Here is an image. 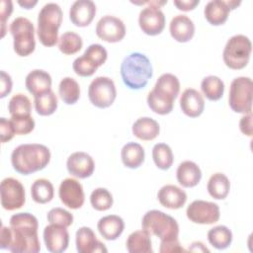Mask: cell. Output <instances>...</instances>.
<instances>
[{
    "instance_id": "6da1fadb",
    "label": "cell",
    "mask_w": 253,
    "mask_h": 253,
    "mask_svg": "<svg viewBox=\"0 0 253 253\" xmlns=\"http://www.w3.org/2000/svg\"><path fill=\"white\" fill-rule=\"evenodd\" d=\"M12 239L8 250L15 253H38L41 243L38 235L39 222L29 212L15 213L10 217Z\"/></svg>"
},
{
    "instance_id": "7a4b0ae2",
    "label": "cell",
    "mask_w": 253,
    "mask_h": 253,
    "mask_svg": "<svg viewBox=\"0 0 253 253\" xmlns=\"http://www.w3.org/2000/svg\"><path fill=\"white\" fill-rule=\"evenodd\" d=\"M49 149L40 143L21 144L11 154V163L14 170L22 175L42 170L49 163Z\"/></svg>"
},
{
    "instance_id": "3957f363",
    "label": "cell",
    "mask_w": 253,
    "mask_h": 253,
    "mask_svg": "<svg viewBox=\"0 0 253 253\" xmlns=\"http://www.w3.org/2000/svg\"><path fill=\"white\" fill-rule=\"evenodd\" d=\"M153 69L148 57L141 52H131L121 64V76L126 87L132 90L144 88L152 77Z\"/></svg>"
},
{
    "instance_id": "277c9868",
    "label": "cell",
    "mask_w": 253,
    "mask_h": 253,
    "mask_svg": "<svg viewBox=\"0 0 253 253\" xmlns=\"http://www.w3.org/2000/svg\"><path fill=\"white\" fill-rule=\"evenodd\" d=\"M62 10L56 3H46L38 15L37 34L41 43L53 46L58 42V29L62 23Z\"/></svg>"
},
{
    "instance_id": "5b68a950",
    "label": "cell",
    "mask_w": 253,
    "mask_h": 253,
    "mask_svg": "<svg viewBox=\"0 0 253 253\" xmlns=\"http://www.w3.org/2000/svg\"><path fill=\"white\" fill-rule=\"evenodd\" d=\"M141 227L160 240L178 238L179 235V224L176 219L158 210L148 211L143 215Z\"/></svg>"
},
{
    "instance_id": "8992f818",
    "label": "cell",
    "mask_w": 253,
    "mask_h": 253,
    "mask_svg": "<svg viewBox=\"0 0 253 253\" xmlns=\"http://www.w3.org/2000/svg\"><path fill=\"white\" fill-rule=\"evenodd\" d=\"M251 51L252 43L249 38L244 35H234L227 41L222 58L228 68L239 70L248 64Z\"/></svg>"
},
{
    "instance_id": "52a82bcc",
    "label": "cell",
    "mask_w": 253,
    "mask_h": 253,
    "mask_svg": "<svg viewBox=\"0 0 253 253\" xmlns=\"http://www.w3.org/2000/svg\"><path fill=\"white\" fill-rule=\"evenodd\" d=\"M13 37L15 52L20 56H28L34 52L36 47L34 24L25 17H17L9 27Z\"/></svg>"
},
{
    "instance_id": "ba28073f",
    "label": "cell",
    "mask_w": 253,
    "mask_h": 253,
    "mask_svg": "<svg viewBox=\"0 0 253 253\" xmlns=\"http://www.w3.org/2000/svg\"><path fill=\"white\" fill-rule=\"evenodd\" d=\"M253 83L250 77L239 76L232 80L229 88L228 104L231 110L240 114L252 113Z\"/></svg>"
},
{
    "instance_id": "9c48e42d",
    "label": "cell",
    "mask_w": 253,
    "mask_h": 253,
    "mask_svg": "<svg viewBox=\"0 0 253 253\" xmlns=\"http://www.w3.org/2000/svg\"><path fill=\"white\" fill-rule=\"evenodd\" d=\"M166 3L167 1L146 2L148 6L144 7L138 16V25L144 34L156 36L162 33L165 28V16L160 7Z\"/></svg>"
},
{
    "instance_id": "30bf717a",
    "label": "cell",
    "mask_w": 253,
    "mask_h": 253,
    "mask_svg": "<svg viewBox=\"0 0 253 253\" xmlns=\"http://www.w3.org/2000/svg\"><path fill=\"white\" fill-rule=\"evenodd\" d=\"M88 97L90 102L97 108L105 109L110 107L117 97L114 81L107 76L96 77L89 85Z\"/></svg>"
},
{
    "instance_id": "8fae6325",
    "label": "cell",
    "mask_w": 253,
    "mask_h": 253,
    "mask_svg": "<svg viewBox=\"0 0 253 253\" xmlns=\"http://www.w3.org/2000/svg\"><path fill=\"white\" fill-rule=\"evenodd\" d=\"M1 206L6 211L21 209L26 203L25 188L22 183L12 177L2 180L0 186Z\"/></svg>"
},
{
    "instance_id": "7c38bea8",
    "label": "cell",
    "mask_w": 253,
    "mask_h": 253,
    "mask_svg": "<svg viewBox=\"0 0 253 253\" xmlns=\"http://www.w3.org/2000/svg\"><path fill=\"white\" fill-rule=\"evenodd\" d=\"M187 217L194 223L212 224L219 219V207L215 203L196 200L186 210Z\"/></svg>"
},
{
    "instance_id": "4fadbf2b",
    "label": "cell",
    "mask_w": 253,
    "mask_h": 253,
    "mask_svg": "<svg viewBox=\"0 0 253 253\" xmlns=\"http://www.w3.org/2000/svg\"><path fill=\"white\" fill-rule=\"evenodd\" d=\"M96 34L101 40L107 42H118L126 36V26L121 19L106 15L98 21Z\"/></svg>"
},
{
    "instance_id": "5bb4252c",
    "label": "cell",
    "mask_w": 253,
    "mask_h": 253,
    "mask_svg": "<svg viewBox=\"0 0 253 253\" xmlns=\"http://www.w3.org/2000/svg\"><path fill=\"white\" fill-rule=\"evenodd\" d=\"M58 196L61 203L71 210L80 209L85 201L82 185L73 178H65L61 181Z\"/></svg>"
},
{
    "instance_id": "9a60e30c",
    "label": "cell",
    "mask_w": 253,
    "mask_h": 253,
    "mask_svg": "<svg viewBox=\"0 0 253 253\" xmlns=\"http://www.w3.org/2000/svg\"><path fill=\"white\" fill-rule=\"evenodd\" d=\"M67 227L49 223L43 229L42 236L47 251L51 253L64 252L69 244V233Z\"/></svg>"
},
{
    "instance_id": "2e32d148",
    "label": "cell",
    "mask_w": 253,
    "mask_h": 253,
    "mask_svg": "<svg viewBox=\"0 0 253 253\" xmlns=\"http://www.w3.org/2000/svg\"><path fill=\"white\" fill-rule=\"evenodd\" d=\"M66 167L69 174L72 176L79 179H85L93 174L95 162L88 153L76 151L67 158Z\"/></svg>"
},
{
    "instance_id": "e0dca14e",
    "label": "cell",
    "mask_w": 253,
    "mask_h": 253,
    "mask_svg": "<svg viewBox=\"0 0 253 253\" xmlns=\"http://www.w3.org/2000/svg\"><path fill=\"white\" fill-rule=\"evenodd\" d=\"M96 15V5L91 0H77L69 10V19L77 27H87Z\"/></svg>"
},
{
    "instance_id": "ac0fdd59",
    "label": "cell",
    "mask_w": 253,
    "mask_h": 253,
    "mask_svg": "<svg viewBox=\"0 0 253 253\" xmlns=\"http://www.w3.org/2000/svg\"><path fill=\"white\" fill-rule=\"evenodd\" d=\"M76 250L79 253H99L107 252L104 243L97 239L93 229L88 226H82L76 231L75 236Z\"/></svg>"
},
{
    "instance_id": "d6986e66",
    "label": "cell",
    "mask_w": 253,
    "mask_h": 253,
    "mask_svg": "<svg viewBox=\"0 0 253 253\" xmlns=\"http://www.w3.org/2000/svg\"><path fill=\"white\" fill-rule=\"evenodd\" d=\"M180 108L182 112L190 118H197L201 116L205 109V100L203 95L193 88L184 90L180 97Z\"/></svg>"
},
{
    "instance_id": "ffe728a7",
    "label": "cell",
    "mask_w": 253,
    "mask_h": 253,
    "mask_svg": "<svg viewBox=\"0 0 253 253\" xmlns=\"http://www.w3.org/2000/svg\"><path fill=\"white\" fill-rule=\"evenodd\" d=\"M157 199L163 207L171 210H178L187 202V194L178 186L169 184L160 188L157 194Z\"/></svg>"
},
{
    "instance_id": "44dd1931",
    "label": "cell",
    "mask_w": 253,
    "mask_h": 253,
    "mask_svg": "<svg viewBox=\"0 0 253 253\" xmlns=\"http://www.w3.org/2000/svg\"><path fill=\"white\" fill-rule=\"evenodd\" d=\"M169 31L171 37L179 42H187L194 37L195 24L186 15H177L172 18Z\"/></svg>"
},
{
    "instance_id": "7402d4cb",
    "label": "cell",
    "mask_w": 253,
    "mask_h": 253,
    "mask_svg": "<svg viewBox=\"0 0 253 253\" xmlns=\"http://www.w3.org/2000/svg\"><path fill=\"white\" fill-rule=\"evenodd\" d=\"M98 231L106 240H116L125 229L124 219L116 214H109L99 219L97 223Z\"/></svg>"
},
{
    "instance_id": "603a6c76",
    "label": "cell",
    "mask_w": 253,
    "mask_h": 253,
    "mask_svg": "<svg viewBox=\"0 0 253 253\" xmlns=\"http://www.w3.org/2000/svg\"><path fill=\"white\" fill-rule=\"evenodd\" d=\"M51 76L42 69H34L28 73L25 80L27 90L34 96L51 89Z\"/></svg>"
},
{
    "instance_id": "cb8c5ba5",
    "label": "cell",
    "mask_w": 253,
    "mask_h": 253,
    "mask_svg": "<svg viewBox=\"0 0 253 253\" xmlns=\"http://www.w3.org/2000/svg\"><path fill=\"white\" fill-rule=\"evenodd\" d=\"M177 181L185 188L197 186L202 179V171L197 163L186 160L179 164L176 171Z\"/></svg>"
},
{
    "instance_id": "d4e9b609",
    "label": "cell",
    "mask_w": 253,
    "mask_h": 253,
    "mask_svg": "<svg viewBox=\"0 0 253 253\" xmlns=\"http://www.w3.org/2000/svg\"><path fill=\"white\" fill-rule=\"evenodd\" d=\"M230 9L226 1L212 0L207 3L204 9V15L207 21L212 26H219L226 22Z\"/></svg>"
},
{
    "instance_id": "484cf974",
    "label": "cell",
    "mask_w": 253,
    "mask_h": 253,
    "mask_svg": "<svg viewBox=\"0 0 253 253\" xmlns=\"http://www.w3.org/2000/svg\"><path fill=\"white\" fill-rule=\"evenodd\" d=\"M131 130L133 135L141 140H152L158 136L160 126L154 119L142 117L133 123Z\"/></svg>"
},
{
    "instance_id": "4316f807",
    "label": "cell",
    "mask_w": 253,
    "mask_h": 253,
    "mask_svg": "<svg viewBox=\"0 0 253 253\" xmlns=\"http://www.w3.org/2000/svg\"><path fill=\"white\" fill-rule=\"evenodd\" d=\"M153 90L159 95L175 101L180 91L179 79L174 74L164 73L158 77Z\"/></svg>"
},
{
    "instance_id": "83f0119b",
    "label": "cell",
    "mask_w": 253,
    "mask_h": 253,
    "mask_svg": "<svg viewBox=\"0 0 253 253\" xmlns=\"http://www.w3.org/2000/svg\"><path fill=\"white\" fill-rule=\"evenodd\" d=\"M145 152L143 147L136 142L126 143L121 151V157L124 165L130 169L138 168L144 161Z\"/></svg>"
},
{
    "instance_id": "f1b7e54d",
    "label": "cell",
    "mask_w": 253,
    "mask_h": 253,
    "mask_svg": "<svg viewBox=\"0 0 253 253\" xmlns=\"http://www.w3.org/2000/svg\"><path fill=\"white\" fill-rule=\"evenodd\" d=\"M150 234L144 230H136L130 233L126 239V249L129 253H152Z\"/></svg>"
},
{
    "instance_id": "f546056e",
    "label": "cell",
    "mask_w": 253,
    "mask_h": 253,
    "mask_svg": "<svg viewBox=\"0 0 253 253\" xmlns=\"http://www.w3.org/2000/svg\"><path fill=\"white\" fill-rule=\"evenodd\" d=\"M207 190L211 197L215 200H224L230 190L229 179L220 172H216L211 176L208 181Z\"/></svg>"
},
{
    "instance_id": "4dcf8cb0",
    "label": "cell",
    "mask_w": 253,
    "mask_h": 253,
    "mask_svg": "<svg viewBox=\"0 0 253 253\" xmlns=\"http://www.w3.org/2000/svg\"><path fill=\"white\" fill-rule=\"evenodd\" d=\"M54 189L51 182L44 178L37 179L31 187V196L38 204H46L53 199Z\"/></svg>"
},
{
    "instance_id": "1f68e13d",
    "label": "cell",
    "mask_w": 253,
    "mask_h": 253,
    "mask_svg": "<svg viewBox=\"0 0 253 253\" xmlns=\"http://www.w3.org/2000/svg\"><path fill=\"white\" fill-rule=\"evenodd\" d=\"M34 98L35 109L40 116H50L56 111L58 105L57 97L51 89L34 96Z\"/></svg>"
},
{
    "instance_id": "d6a6232c",
    "label": "cell",
    "mask_w": 253,
    "mask_h": 253,
    "mask_svg": "<svg viewBox=\"0 0 253 253\" xmlns=\"http://www.w3.org/2000/svg\"><path fill=\"white\" fill-rule=\"evenodd\" d=\"M208 240L217 250H223L232 242V232L225 225H216L208 231Z\"/></svg>"
},
{
    "instance_id": "836d02e7",
    "label": "cell",
    "mask_w": 253,
    "mask_h": 253,
    "mask_svg": "<svg viewBox=\"0 0 253 253\" xmlns=\"http://www.w3.org/2000/svg\"><path fill=\"white\" fill-rule=\"evenodd\" d=\"M58 94L66 105L75 104L80 98V86L72 77H64L59 82Z\"/></svg>"
},
{
    "instance_id": "e575fe53",
    "label": "cell",
    "mask_w": 253,
    "mask_h": 253,
    "mask_svg": "<svg viewBox=\"0 0 253 253\" xmlns=\"http://www.w3.org/2000/svg\"><path fill=\"white\" fill-rule=\"evenodd\" d=\"M201 90L204 96L210 101H217L223 96L224 83L219 77L209 75L202 80Z\"/></svg>"
},
{
    "instance_id": "d590c367",
    "label": "cell",
    "mask_w": 253,
    "mask_h": 253,
    "mask_svg": "<svg viewBox=\"0 0 253 253\" xmlns=\"http://www.w3.org/2000/svg\"><path fill=\"white\" fill-rule=\"evenodd\" d=\"M152 158L157 168L168 170L174 161L171 147L166 143H156L152 148Z\"/></svg>"
},
{
    "instance_id": "8d00e7d4",
    "label": "cell",
    "mask_w": 253,
    "mask_h": 253,
    "mask_svg": "<svg viewBox=\"0 0 253 253\" xmlns=\"http://www.w3.org/2000/svg\"><path fill=\"white\" fill-rule=\"evenodd\" d=\"M59 50L66 55H71L78 52L83 45V41L81 37L74 32L63 33L58 40Z\"/></svg>"
},
{
    "instance_id": "74e56055",
    "label": "cell",
    "mask_w": 253,
    "mask_h": 253,
    "mask_svg": "<svg viewBox=\"0 0 253 253\" xmlns=\"http://www.w3.org/2000/svg\"><path fill=\"white\" fill-rule=\"evenodd\" d=\"M147 105L151 111L158 115H168L173 110L174 101L160 96L151 90L147 95Z\"/></svg>"
},
{
    "instance_id": "f35d334b",
    "label": "cell",
    "mask_w": 253,
    "mask_h": 253,
    "mask_svg": "<svg viewBox=\"0 0 253 253\" xmlns=\"http://www.w3.org/2000/svg\"><path fill=\"white\" fill-rule=\"evenodd\" d=\"M8 111L11 117L31 115V111H32L31 101L25 94H22V93L15 94L9 101Z\"/></svg>"
},
{
    "instance_id": "ab89813d",
    "label": "cell",
    "mask_w": 253,
    "mask_h": 253,
    "mask_svg": "<svg viewBox=\"0 0 253 253\" xmlns=\"http://www.w3.org/2000/svg\"><path fill=\"white\" fill-rule=\"evenodd\" d=\"M90 203L96 211H104L112 208L114 200L109 190L106 188H97L90 195Z\"/></svg>"
},
{
    "instance_id": "60d3db41",
    "label": "cell",
    "mask_w": 253,
    "mask_h": 253,
    "mask_svg": "<svg viewBox=\"0 0 253 253\" xmlns=\"http://www.w3.org/2000/svg\"><path fill=\"white\" fill-rule=\"evenodd\" d=\"M72 68L77 75L82 77H89L97 71L98 66L86 55L83 54L74 59L72 63Z\"/></svg>"
},
{
    "instance_id": "b9f144b4",
    "label": "cell",
    "mask_w": 253,
    "mask_h": 253,
    "mask_svg": "<svg viewBox=\"0 0 253 253\" xmlns=\"http://www.w3.org/2000/svg\"><path fill=\"white\" fill-rule=\"evenodd\" d=\"M47 221L49 223L68 227L73 222V215L68 211L62 208H53L47 212Z\"/></svg>"
},
{
    "instance_id": "7bdbcfd3",
    "label": "cell",
    "mask_w": 253,
    "mask_h": 253,
    "mask_svg": "<svg viewBox=\"0 0 253 253\" xmlns=\"http://www.w3.org/2000/svg\"><path fill=\"white\" fill-rule=\"evenodd\" d=\"M16 134H28L35 128V121L31 115L28 116H13L10 119Z\"/></svg>"
},
{
    "instance_id": "ee69618b",
    "label": "cell",
    "mask_w": 253,
    "mask_h": 253,
    "mask_svg": "<svg viewBox=\"0 0 253 253\" xmlns=\"http://www.w3.org/2000/svg\"><path fill=\"white\" fill-rule=\"evenodd\" d=\"M83 54L86 55L91 61H93L98 67L103 65L108 57L107 49L99 43L90 44Z\"/></svg>"
},
{
    "instance_id": "f6af8a7d",
    "label": "cell",
    "mask_w": 253,
    "mask_h": 253,
    "mask_svg": "<svg viewBox=\"0 0 253 253\" xmlns=\"http://www.w3.org/2000/svg\"><path fill=\"white\" fill-rule=\"evenodd\" d=\"M16 134L15 129L13 127V125L10 120H7L6 118H0V136H1V142L5 143L9 140H11L14 135Z\"/></svg>"
},
{
    "instance_id": "bcb514c9",
    "label": "cell",
    "mask_w": 253,
    "mask_h": 253,
    "mask_svg": "<svg viewBox=\"0 0 253 253\" xmlns=\"http://www.w3.org/2000/svg\"><path fill=\"white\" fill-rule=\"evenodd\" d=\"M186 250L182 247L178 238L161 240L160 242V253H173V252H185Z\"/></svg>"
},
{
    "instance_id": "7dc6e473",
    "label": "cell",
    "mask_w": 253,
    "mask_h": 253,
    "mask_svg": "<svg viewBox=\"0 0 253 253\" xmlns=\"http://www.w3.org/2000/svg\"><path fill=\"white\" fill-rule=\"evenodd\" d=\"M13 12V3L10 0H2L1 2V12H0V16H1V26H2V38L5 36V32H6V21L10 18L11 14Z\"/></svg>"
},
{
    "instance_id": "c3c4849f",
    "label": "cell",
    "mask_w": 253,
    "mask_h": 253,
    "mask_svg": "<svg viewBox=\"0 0 253 253\" xmlns=\"http://www.w3.org/2000/svg\"><path fill=\"white\" fill-rule=\"evenodd\" d=\"M239 128L241 132L247 136H252V113L245 114L239 121Z\"/></svg>"
},
{
    "instance_id": "681fc988",
    "label": "cell",
    "mask_w": 253,
    "mask_h": 253,
    "mask_svg": "<svg viewBox=\"0 0 253 253\" xmlns=\"http://www.w3.org/2000/svg\"><path fill=\"white\" fill-rule=\"evenodd\" d=\"M12 79L11 76L4 70H1V94L0 98L6 97L12 90Z\"/></svg>"
},
{
    "instance_id": "f907efd6",
    "label": "cell",
    "mask_w": 253,
    "mask_h": 253,
    "mask_svg": "<svg viewBox=\"0 0 253 253\" xmlns=\"http://www.w3.org/2000/svg\"><path fill=\"white\" fill-rule=\"evenodd\" d=\"M11 239H12V230L11 227L2 226L1 229V237H0V247L1 249H7L9 248V245L11 243Z\"/></svg>"
},
{
    "instance_id": "816d5d0a",
    "label": "cell",
    "mask_w": 253,
    "mask_h": 253,
    "mask_svg": "<svg viewBox=\"0 0 253 253\" xmlns=\"http://www.w3.org/2000/svg\"><path fill=\"white\" fill-rule=\"evenodd\" d=\"M173 3L177 9L187 12L195 9V7L199 5L200 0H175Z\"/></svg>"
},
{
    "instance_id": "f5cc1de1",
    "label": "cell",
    "mask_w": 253,
    "mask_h": 253,
    "mask_svg": "<svg viewBox=\"0 0 253 253\" xmlns=\"http://www.w3.org/2000/svg\"><path fill=\"white\" fill-rule=\"evenodd\" d=\"M188 250L191 251V252H210V250L206 247V245L203 242H201V241L193 242L189 246Z\"/></svg>"
},
{
    "instance_id": "db71d44e",
    "label": "cell",
    "mask_w": 253,
    "mask_h": 253,
    "mask_svg": "<svg viewBox=\"0 0 253 253\" xmlns=\"http://www.w3.org/2000/svg\"><path fill=\"white\" fill-rule=\"evenodd\" d=\"M37 3H38L37 0H24V1L19 0L18 1V4L25 9H32L35 5H37Z\"/></svg>"
},
{
    "instance_id": "11a10c76",
    "label": "cell",
    "mask_w": 253,
    "mask_h": 253,
    "mask_svg": "<svg viewBox=\"0 0 253 253\" xmlns=\"http://www.w3.org/2000/svg\"><path fill=\"white\" fill-rule=\"evenodd\" d=\"M226 4L230 10H233V9L237 8L241 4V2L240 1H226Z\"/></svg>"
}]
</instances>
